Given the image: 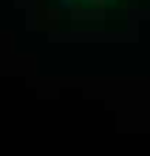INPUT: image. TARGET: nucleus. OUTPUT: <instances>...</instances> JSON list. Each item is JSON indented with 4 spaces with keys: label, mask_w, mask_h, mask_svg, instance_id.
I'll return each instance as SVG.
<instances>
[{
    "label": "nucleus",
    "mask_w": 150,
    "mask_h": 156,
    "mask_svg": "<svg viewBox=\"0 0 150 156\" xmlns=\"http://www.w3.org/2000/svg\"><path fill=\"white\" fill-rule=\"evenodd\" d=\"M74 9H102V6H113L116 0H65Z\"/></svg>",
    "instance_id": "nucleus-1"
}]
</instances>
